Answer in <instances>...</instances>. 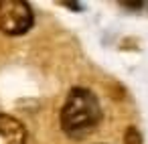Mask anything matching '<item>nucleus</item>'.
I'll use <instances>...</instances> for the list:
<instances>
[{"label":"nucleus","mask_w":148,"mask_h":144,"mask_svg":"<svg viewBox=\"0 0 148 144\" xmlns=\"http://www.w3.org/2000/svg\"><path fill=\"white\" fill-rule=\"evenodd\" d=\"M59 122L69 138H85L101 122V106L97 95L87 87H73L61 108Z\"/></svg>","instance_id":"nucleus-1"},{"label":"nucleus","mask_w":148,"mask_h":144,"mask_svg":"<svg viewBox=\"0 0 148 144\" xmlns=\"http://www.w3.org/2000/svg\"><path fill=\"white\" fill-rule=\"evenodd\" d=\"M63 6H69L73 10H83V4H77V2H63Z\"/></svg>","instance_id":"nucleus-5"},{"label":"nucleus","mask_w":148,"mask_h":144,"mask_svg":"<svg viewBox=\"0 0 148 144\" xmlns=\"http://www.w3.org/2000/svg\"><path fill=\"white\" fill-rule=\"evenodd\" d=\"M35 25L33 8L23 0H0V31L10 37L29 33Z\"/></svg>","instance_id":"nucleus-2"},{"label":"nucleus","mask_w":148,"mask_h":144,"mask_svg":"<svg viewBox=\"0 0 148 144\" xmlns=\"http://www.w3.org/2000/svg\"><path fill=\"white\" fill-rule=\"evenodd\" d=\"M0 144H27V128L21 120L0 114Z\"/></svg>","instance_id":"nucleus-3"},{"label":"nucleus","mask_w":148,"mask_h":144,"mask_svg":"<svg viewBox=\"0 0 148 144\" xmlns=\"http://www.w3.org/2000/svg\"><path fill=\"white\" fill-rule=\"evenodd\" d=\"M124 144H142V136H140V132H138L134 126H130V128L126 130Z\"/></svg>","instance_id":"nucleus-4"}]
</instances>
